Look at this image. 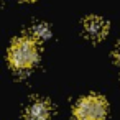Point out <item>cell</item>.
I'll use <instances>...</instances> for the list:
<instances>
[{
	"label": "cell",
	"mask_w": 120,
	"mask_h": 120,
	"mask_svg": "<svg viewBox=\"0 0 120 120\" xmlns=\"http://www.w3.org/2000/svg\"><path fill=\"white\" fill-rule=\"evenodd\" d=\"M38 46L36 40L22 36L12 41L8 48V63L17 71H26L31 69L38 61Z\"/></svg>",
	"instance_id": "1"
},
{
	"label": "cell",
	"mask_w": 120,
	"mask_h": 120,
	"mask_svg": "<svg viewBox=\"0 0 120 120\" xmlns=\"http://www.w3.org/2000/svg\"><path fill=\"white\" fill-rule=\"evenodd\" d=\"M107 112H109L107 100L97 94H90L76 104L72 115L74 120H105Z\"/></svg>",
	"instance_id": "2"
},
{
	"label": "cell",
	"mask_w": 120,
	"mask_h": 120,
	"mask_svg": "<svg viewBox=\"0 0 120 120\" xmlns=\"http://www.w3.org/2000/svg\"><path fill=\"white\" fill-rule=\"evenodd\" d=\"M107 31H109V23L100 17H87L84 20V33L89 40L99 41L107 35Z\"/></svg>",
	"instance_id": "3"
},
{
	"label": "cell",
	"mask_w": 120,
	"mask_h": 120,
	"mask_svg": "<svg viewBox=\"0 0 120 120\" xmlns=\"http://www.w3.org/2000/svg\"><path fill=\"white\" fill-rule=\"evenodd\" d=\"M51 105L46 100H35L25 110V120H51Z\"/></svg>",
	"instance_id": "4"
},
{
	"label": "cell",
	"mask_w": 120,
	"mask_h": 120,
	"mask_svg": "<svg viewBox=\"0 0 120 120\" xmlns=\"http://www.w3.org/2000/svg\"><path fill=\"white\" fill-rule=\"evenodd\" d=\"M33 35L36 40H46L51 36V31H49V26L45 25V23H40L36 26H33Z\"/></svg>",
	"instance_id": "5"
},
{
	"label": "cell",
	"mask_w": 120,
	"mask_h": 120,
	"mask_svg": "<svg viewBox=\"0 0 120 120\" xmlns=\"http://www.w3.org/2000/svg\"><path fill=\"white\" fill-rule=\"evenodd\" d=\"M113 59L117 61V63H120V45L115 48V51H113Z\"/></svg>",
	"instance_id": "6"
},
{
	"label": "cell",
	"mask_w": 120,
	"mask_h": 120,
	"mask_svg": "<svg viewBox=\"0 0 120 120\" xmlns=\"http://www.w3.org/2000/svg\"><path fill=\"white\" fill-rule=\"evenodd\" d=\"M23 2H33V0H23Z\"/></svg>",
	"instance_id": "7"
}]
</instances>
